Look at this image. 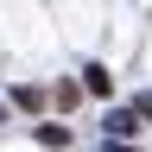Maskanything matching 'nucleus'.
<instances>
[{"mask_svg":"<svg viewBox=\"0 0 152 152\" xmlns=\"http://www.w3.org/2000/svg\"><path fill=\"white\" fill-rule=\"evenodd\" d=\"M108 133H114V140H133V133H140V114H127V108L108 114Z\"/></svg>","mask_w":152,"mask_h":152,"instance_id":"1","label":"nucleus"},{"mask_svg":"<svg viewBox=\"0 0 152 152\" xmlns=\"http://www.w3.org/2000/svg\"><path fill=\"white\" fill-rule=\"evenodd\" d=\"M83 89H89V95H108V89H114V76H108L102 64H89V70H83Z\"/></svg>","mask_w":152,"mask_h":152,"instance_id":"2","label":"nucleus"},{"mask_svg":"<svg viewBox=\"0 0 152 152\" xmlns=\"http://www.w3.org/2000/svg\"><path fill=\"white\" fill-rule=\"evenodd\" d=\"M13 108H26V114H38V108H45V89H32V83H26V89H13Z\"/></svg>","mask_w":152,"mask_h":152,"instance_id":"3","label":"nucleus"},{"mask_svg":"<svg viewBox=\"0 0 152 152\" xmlns=\"http://www.w3.org/2000/svg\"><path fill=\"white\" fill-rule=\"evenodd\" d=\"M38 146H70V127H32Z\"/></svg>","mask_w":152,"mask_h":152,"instance_id":"4","label":"nucleus"},{"mask_svg":"<svg viewBox=\"0 0 152 152\" xmlns=\"http://www.w3.org/2000/svg\"><path fill=\"white\" fill-rule=\"evenodd\" d=\"M140 114H146V121H152V102H140Z\"/></svg>","mask_w":152,"mask_h":152,"instance_id":"5","label":"nucleus"},{"mask_svg":"<svg viewBox=\"0 0 152 152\" xmlns=\"http://www.w3.org/2000/svg\"><path fill=\"white\" fill-rule=\"evenodd\" d=\"M0 121H7V108H0Z\"/></svg>","mask_w":152,"mask_h":152,"instance_id":"6","label":"nucleus"}]
</instances>
